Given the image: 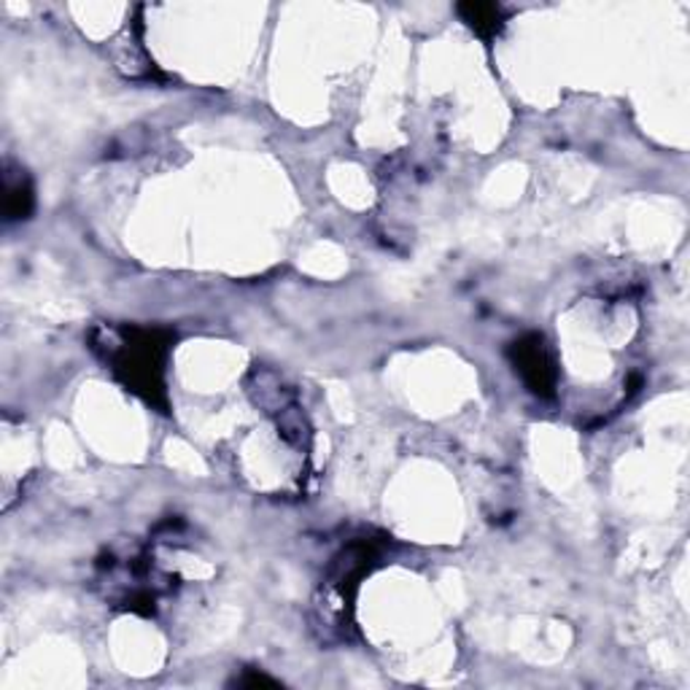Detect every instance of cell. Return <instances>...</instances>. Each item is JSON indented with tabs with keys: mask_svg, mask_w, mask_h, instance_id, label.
I'll list each match as a JSON object with an SVG mask.
<instances>
[{
	"mask_svg": "<svg viewBox=\"0 0 690 690\" xmlns=\"http://www.w3.org/2000/svg\"><path fill=\"white\" fill-rule=\"evenodd\" d=\"M515 353H518L515 364H518L521 375L526 378L528 387L537 391V394H550L556 372H553V364L548 353H545L543 340L532 338L524 340V343H515Z\"/></svg>",
	"mask_w": 690,
	"mask_h": 690,
	"instance_id": "cell-1",
	"label": "cell"
}]
</instances>
